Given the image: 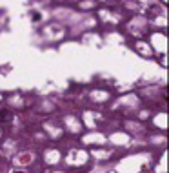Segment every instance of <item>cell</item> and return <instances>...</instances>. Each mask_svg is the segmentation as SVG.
<instances>
[{"label":"cell","mask_w":169,"mask_h":173,"mask_svg":"<svg viewBox=\"0 0 169 173\" xmlns=\"http://www.w3.org/2000/svg\"><path fill=\"white\" fill-rule=\"evenodd\" d=\"M11 119H13L11 111H7V109H0V122H9Z\"/></svg>","instance_id":"obj_1"},{"label":"cell","mask_w":169,"mask_h":173,"mask_svg":"<svg viewBox=\"0 0 169 173\" xmlns=\"http://www.w3.org/2000/svg\"><path fill=\"white\" fill-rule=\"evenodd\" d=\"M15 173H22V171H15Z\"/></svg>","instance_id":"obj_2"}]
</instances>
